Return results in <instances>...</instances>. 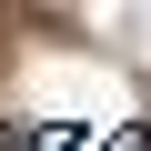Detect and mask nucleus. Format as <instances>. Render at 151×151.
<instances>
[{
    "mask_svg": "<svg viewBox=\"0 0 151 151\" xmlns=\"http://www.w3.org/2000/svg\"><path fill=\"white\" fill-rule=\"evenodd\" d=\"M131 151H151V121H141V131H131Z\"/></svg>",
    "mask_w": 151,
    "mask_h": 151,
    "instance_id": "obj_1",
    "label": "nucleus"
}]
</instances>
